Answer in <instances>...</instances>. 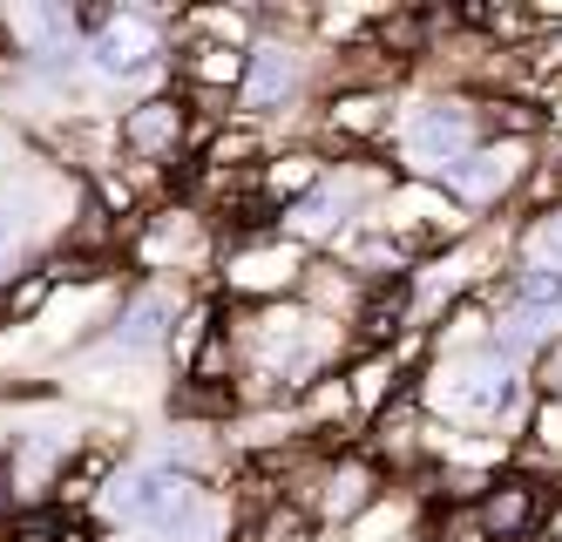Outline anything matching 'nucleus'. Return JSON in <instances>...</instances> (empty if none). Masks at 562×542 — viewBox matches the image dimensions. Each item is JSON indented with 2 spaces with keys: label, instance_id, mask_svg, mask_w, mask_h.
Returning <instances> with one entry per match:
<instances>
[{
  "label": "nucleus",
  "instance_id": "f257e3e1",
  "mask_svg": "<svg viewBox=\"0 0 562 542\" xmlns=\"http://www.w3.org/2000/svg\"><path fill=\"white\" fill-rule=\"evenodd\" d=\"M231 332V325H224ZM231 353L251 360V380H285V394H305L333 360V340H326V319L278 299V306H251L245 325L231 332Z\"/></svg>",
  "mask_w": 562,
  "mask_h": 542
},
{
  "label": "nucleus",
  "instance_id": "4be33fe9",
  "mask_svg": "<svg viewBox=\"0 0 562 542\" xmlns=\"http://www.w3.org/2000/svg\"><path fill=\"white\" fill-rule=\"evenodd\" d=\"M21 237H27L21 203H14V197H0V278H8V265H14V252H21Z\"/></svg>",
  "mask_w": 562,
  "mask_h": 542
},
{
  "label": "nucleus",
  "instance_id": "9b49d317",
  "mask_svg": "<svg viewBox=\"0 0 562 542\" xmlns=\"http://www.w3.org/2000/svg\"><path fill=\"white\" fill-rule=\"evenodd\" d=\"M529 143H481L474 156H461L448 177H440V190H448L461 211H488V203H502L521 177H529Z\"/></svg>",
  "mask_w": 562,
  "mask_h": 542
},
{
  "label": "nucleus",
  "instance_id": "5701e85b",
  "mask_svg": "<svg viewBox=\"0 0 562 542\" xmlns=\"http://www.w3.org/2000/svg\"><path fill=\"white\" fill-rule=\"evenodd\" d=\"M14 454H0V522H14Z\"/></svg>",
  "mask_w": 562,
  "mask_h": 542
},
{
  "label": "nucleus",
  "instance_id": "9d476101",
  "mask_svg": "<svg viewBox=\"0 0 562 542\" xmlns=\"http://www.w3.org/2000/svg\"><path fill=\"white\" fill-rule=\"evenodd\" d=\"M468 509H474V522H481L488 542H536L542 516H549V488L536 475H495Z\"/></svg>",
  "mask_w": 562,
  "mask_h": 542
},
{
  "label": "nucleus",
  "instance_id": "f3484780",
  "mask_svg": "<svg viewBox=\"0 0 562 542\" xmlns=\"http://www.w3.org/2000/svg\"><path fill=\"white\" fill-rule=\"evenodd\" d=\"M318 184H326V156H312V150H292V156H265V170H258V203H292L312 197Z\"/></svg>",
  "mask_w": 562,
  "mask_h": 542
},
{
  "label": "nucleus",
  "instance_id": "f8f14e48",
  "mask_svg": "<svg viewBox=\"0 0 562 542\" xmlns=\"http://www.w3.org/2000/svg\"><path fill=\"white\" fill-rule=\"evenodd\" d=\"M299 89H305V62H299L292 41H251V62H245V81H237V96H231V102H237L231 115H245V122L278 115Z\"/></svg>",
  "mask_w": 562,
  "mask_h": 542
},
{
  "label": "nucleus",
  "instance_id": "a211bd4d",
  "mask_svg": "<svg viewBox=\"0 0 562 542\" xmlns=\"http://www.w3.org/2000/svg\"><path fill=\"white\" fill-rule=\"evenodd\" d=\"M502 312H536V319H562V272L555 265H536V258H521L502 285Z\"/></svg>",
  "mask_w": 562,
  "mask_h": 542
},
{
  "label": "nucleus",
  "instance_id": "1a4fd4ad",
  "mask_svg": "<svg viewBox=\"0 0 562 542\" xmlns=\"http://www.w3.org/2000/svg\"><path fill=\"white\" fill-rule=\"evenodd\" d=\"M115 143H123V156L136 163H170L196 143L190 130V96H143L136 109H123V122H115Z\"/></svg>",
  "mask_w": 562,
  "mask_h": 542
},
{
  "label": "nucleus",
  "instance_id": "aec40b11",
  "mask_svg": "<svg viewBox=\"0 0 562 542\" xmlns=\"http://www.w3.org/2000/svg\"><path fill=\"white\" fill-rule=\"evenodd\" d=\"M211 340H217V299H190V306H183V319H177V332H170L177 373H190V366H196V353H204Z\"/></svg>",
  "mask_w": 562,
  "mask_h": 542
},
{
  "label": "nucleus",
  "instance_id": "f03ea898",
  "mask_svg": "<svg viewBox=\"0 0 562 542\" xmlns=\"http://www.w3.org/2000/svg\"><path fill=\"white\" fill-rule=\"evenodd\" d=\"M204 502V482L170 468V462H143V468H115L109 488L95 495V509L115 535H164L177 516Z\"/></svg>",
  "mask_w": 562,
  "mask_h": 542
},
{
  "label": "nucleus",
  "instance_id": "0eeeda50",
  "mask_svg": "<svg viewBox=\"0 0 562 542\" xmlns=\"http://www.w3.org/2000/svg\"><path fill=\"white\" fill-rule=\"evenodd\" d=\"M177 319H183V299L170 285H136L102 319V340H109V353H123V360H149V353H170Z\"/></svg>",
  "mask_w": 562,
  "mask_h": 542
},
{
  "label": "nucleus",
  "instance_id": "423d86ee",
  "mask_svg": "<svg viewBox=\"0 0 562 542\" xmlns=\"http://www.w3.org/2000/svg\"><path fill=\"white\" fill-rule=\"evenodd\" d=\"M292 502H305L312 522L352 529V522H367V516L386 502V475L373 468L367 447H346V454H333V462H318V468L305 475V488L292 495Z\"/></svg>",
  "mask_w": 562,
  "mask_h": 542
},
{
  "label": "nucleus",
  "instance_id": "2eb2a0df",
  "mask_svg": "<svg viewBox=\"0 0 562 542\" xmlns=\"http://www.w3.org/2000/svg\"><path fill=\"white\" fill-rule=\"evenodd\" d=\"M326 130H333L339 143H380V136L393 130V96L373 89V81H359V89H339V96L326 102Z\"/></svg>",
  "mask_w": 562,
  "mask_h": 542
},
{
  "label": "nucleus",
  "instance_id": "412c9836",
  "mask_svg": "<svg viewBox=\"0 0 562 542\" xmlns=\"http://www.w3.org/2000/svg\"><path fill=\"white\" fill-rule=\"evenodd\" d=\"M14 542H68V522H61V509L14 516Z\"/></svg>",
  "mask_w": 562,
  "mask_h": 542
},
{
  "label": "nucleus",
  "instance_id": "ddd939ff",
  "mask_svg": "<svg viewBox=\"0 0 562 542\" xmlns=\"http://www.w3.org/2000/svg\"><path fill=\"white\" fill-rule=\"evenodd\" d=\"M217 252V231L204 224V211H149L143 237H136V258L156 265V272H170V265H204Z\"/></svg>",
  "mask_w": 562,
  "mask_h": 542
},
{
  "label": "nucleus",
  "instance_id": "6ab92c4d",
  "mask_svg": "<svg viewBox=\"0 0 562 542\" xmlns=\"http://www.w3.org/2000/svg\"><path fill=\"white\" fill-rule=\"evenodd\" d=\"M55 291H61V265H42V272L8 278V285H0V325H34Z\"/></svg>",
  "mask_w": 562,
  "mask_h": 542
},
{
  "label": "nucleus",
  "instance_id": "7ed1b4c3",
  "mask_svg": "<svg viewBox=\"0 0 562 542\" xmlns=\"http://www.w3.org/2000/svg\"><path fill=\"white\" fill-rule=\"evenodd\" d=\"M434 380L440 387H420V407H440V413H454V421H481V428H502L508 413L529 400V380H521L508 360H495L488 346L454 353Z\"/></svg>",
  "mask_w": 562,
  "mask_h": 542
},
{
  "label": "nucleus",
  "instance_id": "b1692460",
  "mask_svg": "<svg viewBox=\"0 0 562 542\" xmlns=\"http://www.w3.org/2000/svg\"><path fill=\"white\" fill-rule=\"evenodd\" d=\"M542 542H562V502H549V516H542Z\"/></svg>",
  "mask_w": 562,
  "mask_h": 542
},
{
  "label": "nucleus",
  "instance_id": "39448f33",
  "mask_svg": "<svg viewBox=\"0 0 562 542\" xmlns=\"http://www.w3.org/2000/svg\"><path fill=\"white\" fill-rule=\"evenodd\" d=\"M305 285V244L285 231H237L224 237V291L245 306H278Z\"/></svg>",
  "mask_w": 562,
  "mask_h": 542
},
{
  "label": "nucleus",
  "instance_id": "6e6552de",
  "mask_svg": "<svg viewBox=\"0 0 562 542\" xmlns=\"http://www.w3.org/2000/svg\"><path fill=\"white\" fill-rule=\"evenodd\" d=\"M156 55H164V27H156V14L143 8H123V14H102L82 41V62L109 81H136L156 68Z\"/></svg>",
  "mask_w": 562,
  "mask_h": 542
},
{
  "label": "nucleus",
  "instance_id": "393cba45",
  "mask_svg": "<svg viewBox=\"0 0 562 542\" xmlns=\"http://www.w3.org/2000/svg\"><path fill=\"white\" fill-rule=\"evenodd\" d=\"M95 542H156V535H115V529H109V535H95Z\"/></svg>",
  "mask_w": 562,
  "mask_h": 542
},
{
  "label": "nucleus",
  "instance_id": "dca6fc26",
  "mask_svg": "<svg viewBox=\"0 0 562 542\" xmlns=\"http://www.w3.org/2000/svg\"><path fill=\"white\" fill-rule=\"evenodd\" d=\"M245 62H251V48H224V41H190V48L177 55L190 96H237Z\"/></svg>",
  "mask_w": 562,
  "mask_h": 542
},
{
  "label": "nucleus",
  "instance_id": "4468645a",
  "mask_svg": "<svg viewBox=\"0 0 562 542\" xmlns=\"http://www.w3.org/2000/svg\"><path fill=\"white\" fill-rule=\"evenodd\" d=\"M346 218H352V177H333L326 170V184H318L312 197H299L292 211L278 218V231H285L292 244H318V237H333Z\"/></svg>",
  "mask_w": 562,
  "mask_h": 542
},
{
  "label": "nucleus",
  "instance_id": "20e7f679",
  "mask_svg": "<svg viewBox=\"0 0 562 542\" xmlns=\"http://www.w3.org/2000/svg\"><path fill=\"white\" fill-rule=\"evenodd\" d=\"M481 130H488V115H481V102H468V96L414 102L407 115H400V156H407V177L440 184L461 156L481 150Z\"/></svg>",
  "mask_w": 562,
  "mask_h": 542
}]
</instances>
